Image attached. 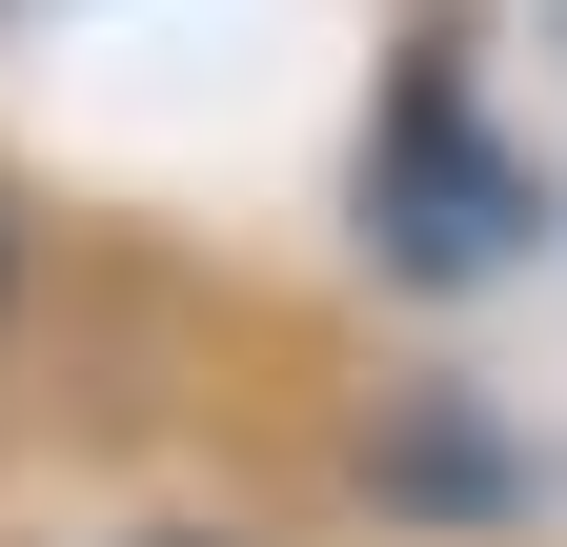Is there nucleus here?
I'll return each instance as SVG.
<instances>
[{
  "instance_id": "nucleus-1",
  "label": "nucleus",
  "mask_w": 567,
  "mask_h": 547,
  "mask_svg": "<svg viewBox=\"0 0 567 547\" xmlns=\"http://www.w3.org/2000/svg\"><path fill=\"white\" fill-rule=\"evenodd\" d=\"M82 547H244V527H82Z\"/></svg>"
}]
</instances>
